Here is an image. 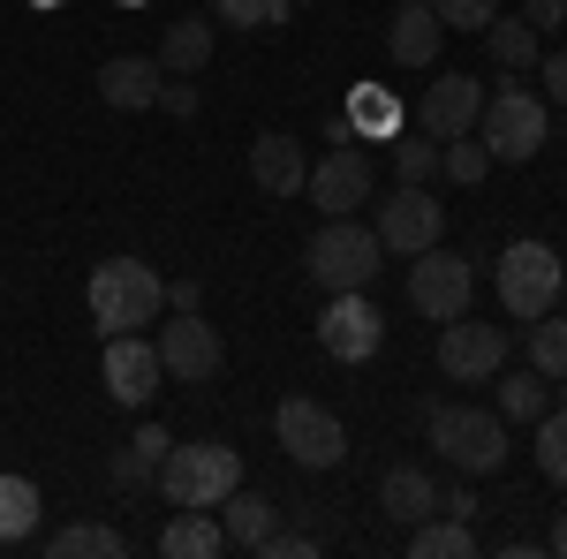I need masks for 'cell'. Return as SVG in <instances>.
I'll return each instance as SVG.
<instances>
[{
	"mask_svg": "<svg viewBox=\"0 0 567 559\" xmlns=\"http://www.w3.org/2000/svg\"><path fill=\"white\" fill-rule=\"evenodd\" d=\"M84 302H91V325H99L106 341H114V333H144V325L167 310V280L144 258H106L91 272Z\"/></svg>",
	"mask_w": 567,
	"mask_h": 559,
	"instance_id": "cell-1",
	"label": "cell"
},
{
	"mask_svg": "<svg viewBox=\"0 0 567 559\" xmlns=\"http://www.w3.org/2000/svg\"><path fill=\"white\" fill-rule=\"evenodd\" d=\"M379 258H386V242H379V227H363V219H326L318 235H310L303 250V272L326 288V296H349V288H371L379 280Z\"/></svg>",
	"mask_w": 567,
	"mask_h": 559,
	"instance_id": "cell-2",
	"label": "cell"
},
{
	"mask_svg": "<svg viewBox=\"0 0 567 559\" xmlns=\"http://www.w3.org/2000/svg\"><path fill=\"white\" fill-rule=\"evenodd\" d=\"M424 438H432L439 462H454L462 476H492L507 462V416H484V408H462V401L424 408Z\"/></svg>",
	"mask_w": 567,
	"mask_h": 559,
	"instance_id": "cell-3",
	"label": "cell"
},
{
	"mask_svg": "<svg viewBox=\"0 0 567 559\" xmlns=\"http://www.w3.org/2000/svg\"><path fill=\"white\" fill-rule=\"evenodd\" d=\"M235 484H243V454H235V446H219V438L167 446V462H159V491H167L175 507H219Z\"/></svg>",
	"mask_w": 567,
	"mask_h": 559,
	"instance_id": "cell-4",
	"label": "cell"
},
{
	"mask_svg": "<svg viewBox=\"0 0 567 559\" xmlns=\"http://www.w3.org/2000/svg\"><path fill=\"white\" fill-rule=\"evenodd\" d=\"M560 250H545V242H507L499 250V265H492V288H499V310L507 318H523V325H537L553 302H560Z\"/></svg>",
	"mask_w": 567,
	"mask_h": 559,
	"instance_id": "cell-5",
	"label": "cell"
},
{
	"mask_svg": "<svg viewBox=\"0 0 567 559\" xmlns=\"http://www.w3.org/2000/svg\"><path fill=\"white\" fill-rule=\"evenodd\" d=\"M272 438H280V454H288L296 469H341V454H349L341 416H333L326 401H310V393H288V401L272 408Z\"/></svg>",
	"mask_w": 567,
	"mask_h": 559,
	"instance_id": "cell-6",
	"label": "cell"
},
{
	"mask_svg": "<svg viewBox=\"0 0 567 559\" xmlns=\"http://www.w3.org/2000/svg\"><path fill=\"white\" fill-rule=\"evenodd\" d=\"M484 144H492V159H537L545 152V136H553V122H545V99L523 84H499L492 99H484Z\"/></svg>",
	"mask_w": 567,
	"mask_h": 559,
	"instance_id": "cell-7",
	"label": "cell"
},
{
	"mask_svg": "<svg viewBox=\"0 0 567 559\" xmlns=\"http://www.w3.org/2000/svg\"><path fill=\"white\" fill-rule=\"evenodd\" d=\"M470 296H477V272H470V258H462V250L432 242V250H416V258H409V302H416L432 325L462 318V310H470Z\"/></svg>",
	"mask_w": 567,
	"mask_h": 559,
	"instance_id": "cell-8",
	"label": "cell"
},
{
	"mask_svg": "<svg viewBox=\"0 0 567 559\" xmlns=\"http://www.w3.org/2000/svg\"><path fill=\"white\" fill-rule=\"evenodd\" d=\"M303 197H310L326 219H349V213H363V205L379 197V174H371V159H363L355 144H333L326 159H310Z\"/></svg>",
	"mask_w": 567,
	"mask_h": 559,
	"instance_id": "cell-9",
	"label": "cell"
},
{
	"mask_svg": "<svg viewBox=\"0 0 567 559\" xmlns=\"http://www.w3.org/2000/svg\"><path fill=\"white\" fill-rule=\"evenodd\" d=\"M318 348L333 355V363H371L379 348H386V318H379V302L349 288V296H333L318 310Z\"/></svg>",
	"mask_w": 567,
	"mask_h": 559,
	"instance_id": "cell-10",
	"label": "cell"
},
{
	"mask_svg": "<svg viewBox=\"0 0 567 559\" xmlns=\"http://www.w3.org/2000/svg\"><path fill=\"white\" fill-rule=\"evenodd\" d=\"M439 371L454 379V386H484V379H499L507 371V333L499 325H484V318H446V333H439Z\"/></svg>",
	"mask_w": 567,
	"mask_h": 559,
	"instance_id": "cell-11",
	"label": "cell"
},
{
	"mask_svg": "<svg viewBox=\"0 0 567 559\" xmlns=\"http://www.w3.org/2000/svg\"><path fill=\"white\" fill-rule=\"evenodd\" d=\"M371 205H379V197H371ZM371 227H379V242H386L393 258H416V250H432L439 235H446V213H439V197L424 182H401L386 205H379Z\"/></svg>",
	"mask_w": 567,
	"mask_h": 559,
	"instance_id": "cell-12",
	"label": "cell"
},
{
	"mask_svg": "<svg viewBox=\"0 0 567 559\" xmlns=\"http://www.w3.org/2000/svg\"><path fill=\"white\" fill-rule=\"evenodd\" d=\"M159 371L167 379H182V386H205V379H219V363H227V348H219V333L197 318V310H175V325H159Z\"/></svg>",
	"mask_w": 567,
	"mask_h": 559,
	"instance_id": "cell-13",
	"label": "cell"
},
{
	"mask_svg": "<svg viewBox=\"0 0 567 559\" xmlns=\"http://www.w3.org/2000/svg\"><path fill=\"white\" fill-rule=\"evenodd\" d=\"M484 114V84L477 76H439V84H424V99H416V130L424 136H470Z\"/></svg>",
	"mask_w": 567,
	"mask_h": 559,
	"instance_id": "cell-14",
	"label": "cell"
},
{
	"mask_svg": "<svg viewBox=\"0 0 567 559\" xmlns=\"http://www.w3.org/2000/svg\"><path fill=\"white\" fill-rule=\"evenodd\" d=\"M159 379H167V371H159V348L152 341H136V333H114V341H106V393H114L122 408H144V401L159 393Z\"/></svg>",
	"mask_w": 567,
	"mask_h": 559,
	"instance_id": "cell-15",
	"label": "cell"
},
{
	"mask_svg": "<svg viewBox=\"0 0 567 559\" xmlns=\"http://www.w3.org/2000/svg\"><path fill=\"white\" fill-rule=\"evenodd\" d=\"M159 91H167V69L144 61V53H122V61L99 69V99H106L114 114H144V106H159Z\"/></svg>",
	"mask_w": 567,
	"mask_h": 559,
	"instance_id": "cell-16",
	"label": "cell"
},
{
	"mask_svg": "<svg viewBox=\"0 0 567 559\" xmlns=\"http://www.w3.org/2000/svg\"><path fill=\"white\" fill-rule=\"evenodd\" d=\"M250 182H258L265 197H303V182H310L303 144H296V136H280V130H265L258 144H250Z\"/></svg>",
	"mask_w": 567,
	"mask_h": 559,
	"instance_id": "cell-17",
	"label": "cell"
},
{
	"mask_svg": "<svg viewBox=\"0 0 567 559\" xmlns=\"http://www.w3.org/2000/svg\"><path fill=\"white\" fill-rule=\"evenodd\" d=\"M439 45H446V23L432 15V0H401V15H393V31H386V53L401 69H432Z\"/></svg>",
	"mask_w": 567,
	"mask_h": 559,
	"instance_id": "cell-18",
	"label": "cell"
},
{
	"mask_svg": "<svg viewBox=\"0 0 567 559\" xmlns=\"http://www.w3.org/2000/svg\"><path fill=\"white\" fill-rule=\"evenodd\" d=\"M159 552L167 559H219L227 552V529H219L213 507H182V515L159 529Z\"/></svg>",
	"mask_w": 567,
	"mask_h": 559,
	"instance_id": "cell-19",
	"label": "cell"
},
{
	"mask_svg": "<svg viewBox=\"0 0 567 559\" xmlns=\"http://www.w3.org/2000/svg\"><path fill=\"white\" fill-rule=\"evenodd\" d=\"M379 507H386L393 521L416 529L424 515H439V484L424 469H386V476H379Z\"/></svg>",
	"mask_w": 567,
	"mask_h": 559,
	"instance_id": "cell-20",
	"label": "cell"
},
{
	"mask_svg": "<svg viewBox=\"0 0 567 559\" xmlns=\"http://www.w3.org/2000/svg\"><path fill=\"white\" fill-rule=\"evenodd\" d=\"M219 529H227V552H258V537L272 529V499L235 484V491L219 499Z\"/></svg>",
	"mask_w": 567,
	"mask_h": 559,
	"instance_id": "cell-21",
	"label": "cell"
},
{
	"mask_svg": "<svg viewBox=\"0 0 567 559\" xmlns=\"http://www.w3.org/2000/svg\"><path fill=\"white\" fill-rule=\"evenodd\" d=\"M484 53H492V61L507 69V76H523V69H537V53H545V39L529 31L523 15H492V23H484Z\"/></svg>",
	"mask_w": 567,
	"mask_h": 559,
	"instance_id": "cell-22",
	"label": "cell"
},
{
	"mask_svg": "<svg viewBox=\"0 0 567 559\" xmlns=\"http://www.w3.org/2000/svg\"><path fill=\"white\" fill-rule=\"evenodd\" d=\"M213 61V23H197V15H175L167 23V39H159V69H175V76H197Z\"/></svg>",
	"mask_w": 567,
	"mask_h": 559,
	"instance_id": "cell-23",
	"label": "cell"
},
{
	"mask_svg": "<svg viewBox=\"0 0 567 559\" xmlns=\"http://www.w3.org/2000/svg\"><path fill=\"white\" fill-rule=\"evenodd\" d=\"M409 552H416V559H470V552H477V529L454 521V515H424V521H416V537H409Z\"/></svg>",
	"mask_w": 567,
	"mask_h": 559,
	"instance_id": "cell-24",
	"label": "cell"
},
{
	"mask_svg": "<svg viewBox=\"0 0 567 559\" xmlns=\"http://www.w3.org/2000/svg\"><path fill=\"white\" fill-rule=\"evenodd\" d=\"M39 529V484L31 476H0V545H23Z\"/></svg>",
	"mask_w": 567,
	"mask_h": 559,
	"instance_id": "cell-25",
	"label": "cell"
},
{
	"mask_svg": "<svg viewBox=\"0 0 567 559\" xmlns=\"http://www.w3.org/2000/svg\"><path fill=\"white\" fill-rule=\"evenodd\" d=\"M45 552L53 559H122L130 545H122V529H106V521H69Z\"/></svg>",
	"mask_w": 567,
	"mask_h": 559,
	"instance_id": "cell-26",
	"label": "cell"
},
{
	"mask_svg": "<svg viewBox=\"0 0 567 559\" xmlns=\"http://www.w3.org/2000/svg\"><path fill=\"white\" fill-rule=\"evenodd\" d=\"M529 371H545L553 386H567V310H545L529 325Z\"/></svg>",
	"mask_w": 567,
	"mask_h": 559,
	"instance_id": "cell-27",
	"label": "cell"
},
{
	"mask_svg": "<svg viewBox=\"0 0 567 559\" xmlns=\"http://www.w3.org/2000/svg\"><path fill=\"white\" fill-rule=\"evenodd\" d=\"M499 416L507 424H537L545 416V371H499Z\"/></svg>",
	"mask_w": 567,
	"mask_h": 559,
	"instance_id": "cell-28",
	"label": "cell"
},
{
	"mask_svg": "<svg viewBox=\"0 0 567 559\" xmlns=\"http://www.w3.org/2000/svg\"><path fill=\"white\" fill-rule=\"evenodd\" d=\"M349 130L355 136H386L393 144V136H401V106H393L386 91H355L349 99Z\"/></svg>",
	"mask_w": 567,
	"mask_h": 559,
	"instance_id": "cell-29",
	"label": "cell"
},
{
	"mask_svg": "<svg viewBox=\"0 0 567 559\" xmlns=\"http://www.w3.org/2000/svg\"><path fill=\"white\" fill-rule=\"evenodd\" d=\"M393 174H401V182H424V189H432V174H439V136H424V130L393 136Z\"/></svg>",
	"mask_w": 567,
	"mask_h": 559,
	"instance_id": "cell-30",
	"label": "cell"
},
{
	"mask_svg": "<svg viewBox=\"0 0 567 559\" xmlns=\"http://www.w3.org/2000/svg\"><path fill=\"white\" fill-rule=\"evenodd\" d=\"M537 469H545V484H567V408L537 416Z\"/></svg>",
	"mask_w": 567,
	"mask_h": 559,
	"instance_id": "cell-31",
	"label": "cell"
},
{
	"mask_svg": "<svg viewBox=\"0 0 567 559\" xmlns=\"http://www.w3.org/2000/svg\"><path fill=\"white\" fill-rule=\"evenodd\" d=\"M484 167H492V144H484V136H446L439 174H454V182H484Z\"/></svg>",
	"mask_w": 567,
	"mask_h": 559,
	"instance_id": "cell-32",
	"label": "cell"
},
{
	"mask_svg": "<svg viewBox=\"0 0 567 559\" xmlns=\"http://www.w3.org/2000/svg\"><path fill=\"white\" fill-rule=\"evenodd\" d=\"M213 15L243 31H272V23H288V0H213Z\"/></svg>",
	"mask_w": 567,
	"mask_h": 559,
	"instance_id": "cell-33",
	"label": "cell"
},
{
	"mask_svg": "<svg viewBox=\"0 0 567 559\" xmlns=\"http://www.w3.org/2000/svg\"><path fill=\"white\" fill-rule=\"evenodd\" d=\"M432 15L446 23V31H477L484 39V23L499 15V0H432Z\"/></svg>",
	"mask_w": 567,
	"mask_h": 559,
	"instance_id": "cell-34",
	"label": "cell"
},
{
	"mask_svg": "<svg viewBox=\"0 0 567 559\" xmlns=\"http://www.w3.org/2000/svg\"><path fill=\"white\" fill-rule=\"evenodd\" d=\"M106 476H114V484H122V491H144V484H152V476H159V462H144V454H136V446H122V454H114V462H106Z\"/></svg>",
	"mask_w": 567,
	"mask_h": 559,
	"instance_id": "cell-35",
	"label": "cell"
},
{
	"mask_svg": "<svg viewBox=\"0 0 567 559\" xmlns=\"http://www.w3.org/2000/svg\"><path fill=\"white\" fill-rule=\"evenodd\" d=\"M258 552L265 559H310V552H318V537H303V529H296V537H288V529H265Z\"/></svg>",
	"mask_w": 567,
	"mask_h": 559,
	"instance_id": "cell-36",
	"label": "cell"
},
{
	"mask_svg": "<svg viewBox=\"0 0 567 559\" xmlns=\"http://www.w3.org/2000/svg\"><path fill=\"white\" fill-rule=\"evenodd\" d=\"M523 23L537 31V39H545V31H560V23H567V0H523Z\"/></svg>",
	"mask_w": 567,
	"mask_h": 559,
	"instance_id": "cell-37",
	"label": "cell"
},
{
	"mask_svg": "<svg viewBox=\"0 0 567 559\" xmlns=\"http://www.w3.org/2000/svg\"><path fill=\"white\" fill-rule=\"evenodd\" d=\"M439 515H454V521H477L484 507H477V491H470V484H454V491H439Z\"/></svg>",
	"mask_w": 567,
	"mask_h": 559,
	"instance_id": "cell-38",
	"label": "cell"
},
{
	"mask_svg": "<svg viewBox=\"0 0 567 559\" xmlns=\"http://www.w3.org/2000/svg\"><path fill=\"white\" fill-rule=\"evenodd\" d=\"M545 99L567 106V53H545Z\"/></svg>",
	"mask_w": 567,
	"mask_h": 559,
	"instance_id": "cell-39",
	"label": "cell"
},
{
	"mask_svg": "<svg viewBox=\"0 0 567 559\" xmlns=\"http://www.w3.org/2000/svg\"><path fill=\"white\" fill-rule=\"evenodd\" d=\"M130 446H136V454H144V462H167V446H175V438H167V431H159V424H144V431H136V438H130Z\"/></svg>",
	"mask_w": 567,
	"mask_h": 559,
	"instance_id": "cell-40",
	"label": "cell"
},
{
	"mask_svg": "<svg viewBox=\"0 0 567 559\" xmlns=\"http://www.w3.org/2000/svg\"><path fill=\"white\" fill-rule=\"evenodd\" d=\"M159 106H167V114H197V91H189V84H167V91H159Z\"/></svg>",
	"mask_w": 567,
	"mask_h": 559,
	"instance_id": "cell-41",
	"label": "cell"
},
{
	"mask_svg": "<svg viewBox=\"0 0 567 559\" xmlns=\"http://www.w3.org/2000/svg\"><path fill=\"white\" fill-rule=\"evenodd\" d=\"M167 302H175V310H197V302H205V288H197V280H175V288H167Z\"/></svg>",
	"mask_w": 567,
	"mask_h": 559,
	"instance_id": "cell-42",
	"label": "cell"
},
{
	"mask_svg": "<svg viewBox=\"0 0 567 559\" xmlns=\"http://www.w3.org/2000/svg\"><path fill=\"white\" fill-rule=\"evenodd\" d=\"M545 545H553V552H560V559H567V515H560V521H553V537H545Z\"/></svg>",
	"mask_w": 567,
	"mask_h": 559,
	"instance_id": "cell-43",
	"label": "cell"
},
{
	"mask_svg": "<svg viewBox=\"0 0 567 559\" xmlns=\"http://www.w3.org/2000/svg\"><path fill=\"white\" fill-rule=\"evenodd\" d=\"M560 296H567V272H560Z\"/></svg>",
	"mask_w": 567,
	"mask_h": 559,
	"instance_id": "cell-44",
	"label": "cell"
},
{
	"mask_svg": "<svg viewBox=\"0 0 567 559\" xmlns=\"http://www.w3.org/2000/svg\"><path fill=\"white\" fill-rule=\"evenodd\" d=\"M45 8H53V0H45Z\"/></svg>",
	"mask_w": 567,
	"mask_h": 559,
	"instance_id": "cell-45",
	"label": "cell"
},
{
	"mask_svg": "<svg viewBox=\"0 0 567 559\" xmlns=\"http://www.w3.org/2000/svg\"><path fill=\"white\" fill-rule=\"evenodd\" d=\"M288 8H296V0H288Z\"/></svg>",
	"mask_w": 567,
	"mask_h": 559,
	"instance_id": "cell-46",
	"label": "cell"
}]
</instances>
